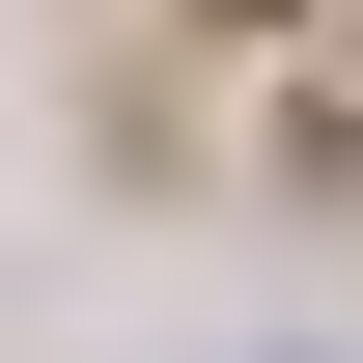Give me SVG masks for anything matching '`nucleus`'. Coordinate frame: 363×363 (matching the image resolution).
I'll return each instance as SVG.
<instances>
[]
</instances>
